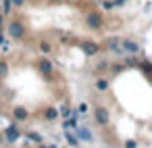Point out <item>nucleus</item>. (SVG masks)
<instances>
[{"label":"nucleus","instance_id":"1","mask_svg":"<svg viewBox=\"0 0 152 148\" xmlns=\"http://www.w3.org/2000/svg\"><path fill=\"white\" fill-rule=\"evenodd\" d=\"M25 34H27V29H25V25H23L21 19H13V21L7 23V36H9V38H13V40H23Z\"/></svg>","mask_w":152,"mask_h":148},{"label":"nucleus","instance_id":"2","mask_svg":"<svg viewBox=\"0 0 152 148\" xmlns=\"http://www.w3.org/2000/svg\"><path fill=\"white\" fill-rule=\"evenodd\" d=\"M77 48L81 50V54H86V56H90V59H92V56H98L100 50H102L100 44L94 42V40H81V42L77 44Z\"/></svg>","mask_w":152,"mask_h":148},{"label":"nucleus","instance_id":"3","mask_svg":"<svg viewBox=\"0 0 152 148\" xmlns=\"http://www.w3.org/2000/svg\"><path fill=\"white\" fill-rule=\"evenodd\" d=\"M94 121H96L98 127H106V125L110 123V111H108L106 106L98 104V106L94 108Z\"/></svg>","mask_w":152,"mask_h":148},{"label":"nucleus","instance_id":"4","mask_svg":"<svg viewBox=\"0 0 152 148\" xmlns=\"http://www.w3.org/2000/svg\"><path fill=\"white\" fill-rule=\"evenodd\" d=\"M86 25H88L90 29L98 32V29H102V25H104V19H102V15H100L98 11H90V13L86 15Z\"/></svg>","mask_w":152,"mask_h":148},{"label":"nucleus","instance_id":"5","mask_svg":"<svg viewBox=\"0 0 152 148\" xmlns=\"http://www.w3.org/2000/svg\"><path fill=\"white\" fill-rule=\"evenodd\" d=\"M21 136H23V133H21V129H19V121L11 123V125L4 129V142H7V144H15Z\"/></svg>","mask_w":152,"mask_h":148},{"label":"nucleus","instance_id":"6","mask_svg":"<svg viewBox=\"0 0 152 148\" xmlns=\"http://www.w3.org/2000/svg\"><path fill=\"white\" fill-rule=\"evenodd\" d=\"M106 50L110 54H115V56H123L125 54L123 46H121V38H117V36H108L106 38Z\"/></svg>","mask_w":152,"mask_h":148},{"label":"nucleus","instance_id":"7","mask_svg":"<svg viewBox=\"0 0 152 148\" xmlns=\"http://www.w3.org/2000/svg\"><path fill=\"white\" fill-rule=\"evenodd\" d=\"M121 46H123L125 54H140V50H142V46L133 38H121Z\"/></svg>","mask_w":152,"mask_h":148},{"label":"nucleus","instance_id":"8","mask_svg":"<svg viewBox=\"0 0 152 148\" xmlns=\"http://www.w3.org/2000/svg\"><path fill=\"white\" fill-rule=\"evenodd\" d=\"M75 133H77V138L81 140V144L94 142V133H92V129H90L88 125H77V127H75Z\"/></svg>","mask_w":152,"mask_h":148},{"label":"nucleus","instance_id":"9","mask_svg":"<svg viewBox=\"0 0 152 148\" xmlns=\"http://www.w3.org/2000/svg\"><path fill=\"white\" fill-rule=\"evenodd\" d=\"M38 71H40L42 75L50 77V75L54 73V65H52V61H50L48 56H42V59L38 61Z\"/></svg>","mask_w":152,"mask_h":148},{"label":"nucleus","instance_id":"10","mask_svg":"<svg viewBox=\"0 0 152 148\" xmlns=\"http://www.w3.org/2000/svg\"><path fill=\"white\" fill-rule=\"evenodd\" d=\"M29 117H31V113H29L25 106H21V104H15V106H13V119H15V121L23 123V121H27Z\"/></svg>","mask_w":152,"mask_h":148},{"label":"nucleus","instance_id":"11","mask_svg":"<svg viewBox=\"0 0 152 148\" xmlns=\"http://www.w3.org/2000/svg\"><path fill=\"white\" fill-rule=\"evenodd\" d=\"M77 125H79V113H77V111H75L71 117H67V119H63V121H61L63 131H65V129H75Z\"/></svg>","mask_w":152,"mask_h":148},{"label":"nucleus","instance_id":"12","mask_svg":"<svg viewBox=\"0 0 152 148\" xmlns=\"http://www.w3.org/2000/svg\"><path fill=\"white\" fill-rule=\"evenodd\" d=\"M65 142H67L69 146H73V148L81 146V140L77 138V133H75L73 129H65Z\"/></svg>","mask_w":152,"mask_h":148},{"label":"nucleus","instance_id":"13","mask_svg":"<svg viewBox=\"0 0 152 148\" xmlns=\"http://www.w3.org/2000/svg\"><path fill=\"white\" fill-rule=\"evenodd\" d=\"M25 138H27V142H31V144L46 146V144H44V136H42V133H38V131H27V133H25Z\"/></svg>","mask_w":152,"mask_h":148},{"label":"nucleus","instance_id":"14","mask_svg":"<svg viewBox=\"0 0 152 148\" xmlns=\"http://www.w3.org/2000/svg\"><path fill=\"white\" fill-rule=\"evenodd\" d=\"M44 117H46V121H48V123H52V121H56V119L61 117V113H58V108H56V106H48V108L44 111Z\"/></svg>","mask_w":152,"mask_h":148},{"label":"nucleus","instance_id":"15","mask_svg":"<svg viewBox=\"0 0 152 148\" xmlns=\"http://www.w3.org/2000/svg\"><path fill=\"white\" fill-rule=\"evenodd\" d=\"M108 86H110V84H108V79H106V77H98V79L94 81V88H96L98 92H106V90H108Z\"/></svg>","mask_w":152,"mask_h":148},{"label":"nucleus","instance_id":"16","mask_svg":"<svg viewBox=\"0 0 152 148\" xmlns=\"http://www.w3.org/2000/svg\"><path fill=\"white\" fill-rule=\"evenodd\" d=\"M58 113H61V117H63V119H67V117H71L75 111H73L69 104H61V106H58Z\"/></svg>","mask_w":152,"mask_h":148},{"label":"nucleus","instance_id":"17","mask_svg":"<svg viewBox=\"0 0 152 148\" xmlns=\"http://www.w3.org/2000/svg\"><path fill=\"white\" fill-rule=\"evenodd\" d=\"M9 69H11V65H9L4 59H0V79H4V77L9 75Z\"/></svg>","mask_w":152,"mask_h":148},{"label":"nucleus","instance_id":"18","mask_svg":"<svg viewBox=\"0 0 152 148\" xmlns=\"http://www.w3.org/2000/svg\"><path fill=\"white\" fill-rule=\"evenodd\" d=\"M13 9H15V4H13V0H2V13L9 17L11 13H13Z\"/></svg>","mask_w":152,"mask_h":148},{"label":"nucleus","instance_id":"19","mask_svg":"<svg viewBox=\"0 0 152 148\" xmlns=\"http://www.w3.org/2000/svg\"><path fill=\"white\" fill-rule=\"evenodd\" d=\"M40 52H42V54H50V52H52V44H50L48 40H42V42H40Z\"/></svg>","mask_w":152,"mask_h":148},{"label":"nucleus","instance_id":"20","mask_svg":"<svg viewBox=\"0 0 152 148\" xmlns=\"http://www.w3.org/2000/svg\"><path fill=\"white\" fill-rule=\"evenodd\" d=\"M100 9H102V11H113V9H115V2H113V0H102V2H100Z\"/></svg>","mask_w":152,"mask_h":148},{"label":"nucleus","instance_id":"21","mask_svg":"<svg viewBox=\"0 0 152 148\" xmlns=\"http://www.w3.org/2000/svg\"><path fill=\"white\" fill-rule=\"evenodd\" d=\"M125 67H137V59H135V54H129V56L125 59Z\"/></svg>","mask_w":152,"mask_h":148},{"label":"nucleus","instance_id":"22","mask_svg":"<svg viewBox=\"0 0 152 148\" xmlns=\"http://www.w3.org/2000/svg\"><path fill=\"white\" fill-rule=\"evenodd\" d=\"M123 69H125V63H123V65H121V63H117V65H113V67H110V73H113V75H119Z\"/></svg>","mask_w":152,"mask_h":148},{"label":"nucleus","instance_id":"23","mask_svg":"<svg viewBox=\"0 0 152 148\" xmlns=\"http://www.w3.org/2000/svg\"><path fill=\"white\" fill-rule=\"evenodd\" d=\"M77 113H79V115H86V113H88V102H79V104H77Z\"/></svg>","mask_w":152,"mask_h":148},{"label":"nucleus","instance_id":"24","mask_svg":"<svg viewBox=\"0 0 152 148\" xmlns=\"http://www.w3.org/2000/svg\"><path fill=\"white\" fill-rule=\"evenodd\" d=\"M113 2H115V9H121V7H125L129 2V0H113Z\"/></svg>","mask_w":152,"mask_h":148},{"label":"nucleus","instance_id":"25","mask_svg":"<svg viewBox=\"0 0 152 148\" xmlns=\"http://www.w3.org/2000/svg\"><path fill=\"white\" fill-rule=\"evenodd\" d=\"M125 146L127 148H135L137 146V140H125Z\"/></svg>","mask_w":152,"mask_h":148},{"label":"nucleus","instance_id":"26","mask_svg":"<svg viewBox=\"0 0 152 148\" xmlns=\"http://www.w3.org/2000/svg\"><path fill=\"white\" fill-rule=\"evenodd\" d=\"M7 38H9V36H4V32L0 29V46H4V44H7Z\"/></svg>","mask_w":152,"mask_h":148},{"label":"nucleus","instance_id":"27","mask_svg":"<svg viewBox=\"0 0 152 148\" xmlns=\"http://www.w3.org/2000/svg\"><path fill=\"white\" fill-rule=\"evenodd\" d=\"M13 4H15V9H21L25 4V0H13Z\"/></svg>","mask_w":152,"mask_h":148},{"label":"nucleus","instance_id":"28","mask_svg":"<svg viewBox=\"0 0 152 148\" xmlns=\"http://www.w3.org/2000/svg\"><path fill=\"white\" fill-rule=\"evenodd\" d=\"M4 19H7V15L0 13V29H2V25H4Z\"/></svg>","mask_w":152,"mask_h":148},{"label":"nucleus","instance_id":"29","mask_svg":"<svg viewBox=\"0 0 152 148\" xmlns=\"http://www.w3.org/2000/svg\"><path fill=\"white\" fill-rule=\"evenodd\" d=\"M7 142H4V133H0V146H4Z\"/></svg>","mask_w":152,"mask_h":148},{"label":"nucleus","instance_id":"30","mask_svg":"<svg viewBox=\"0 0 152 148\" xmlns=\"http://www.w3.org/2000/svg\"><path fill=\"white\" fill-rule=\"evenodd\" d=\"M50 2H54V4H56V2H63V0H50Z\"/></svg>","mask_w":152,"mask_h":148}]
</instances>
